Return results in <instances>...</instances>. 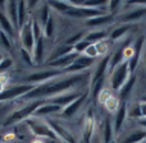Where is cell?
Instances as JSON below:
<instances>
[{
    "label": "cell",
    "instance_id": "cell-27",
    "mask_svg": "<svg viewBox=\"0 0 146 143\" xmlns=\"http://www.w3.org/2000/svg\"><path fill=\"white\" fill-rule=\"evenodd\" d=\"M113 134H114L113 123H111L110 119H105V123H104V127H103V142L111 143V141H113Z\"/></svg>",
    "mask_w": 146,
    "mask_h": 143
},
{
    "label": "cell",
    "instance_id": "cell-43",
    "mask_svg": "<svg viewBox=\"0 0 146 143\" xmlns=\"http://www.w3.org/2000/svg\"><path fill=\"white\" fill-rule=\"evenodd\" d=\"M140 101H142V102H146V96H145V97H142Z\"/></svg>",
    "mask_w": 146,
    "mask_h": 143
},
{
    "label": "cell",
    "instance_id": "cell-25",
    "mask_svg": "<svg viewBox=\"0 0 146 143\" xmlns=\"http://www.w3.org/2000/svg\"><path fill=\"white\" fill-rule=\"evenodd\" d=\"M73 51H74V49H73V46H68V45L60 46V47H59V49H56V50H54V53L51 54V55L48 58V63H50V61L56 60V59L62 58V56H66V55H68V54L73 53Z\"/></svg>",
    "mask_w": 146,
    "mask_h": 143
},
{
    "label": "cell",
    "instance_id": "cell-13",
    "mask_svg": "<svg viewBox=\"0 0 146 143\" xmlns=\"http://www.w3.org/2000/svg\"><path fill=\"white\" fill-rule=\"evenodd\" d=\"M127 115H128V107H127V103L126 102H121L119 105L118 110L115 111L114 114V120H113V129H114V133H119L123 127L124 121L127 119Z\"/></svg>",
    "mask_w": 146,
    "mask_h": 143
},
{
    "label": "cell",
    "instance_id": "cell-38",
    "mask_svg": "<svg viewBox=\"0 0 146 143\" xmlns=\"http://www.w3.org/2000/svg\"><path fill=\"white\" fill-rule=\"evenodd\" d=\"M13 65V60L10 58H4L0 64V73H7V71Z\"/></svg>",
    "mask_w": 146,
    "mask_h": 143
},
{
    "label": "cell",
    "instance_id": "cell-6",
    "mask_svg": "<svg viewBox=\"0 0 146 143\" xmlns=\"http://www.w3.org/2000/svg\"><path fill=\"white\" fill-rule=\"evenodd\" d=\"M66 75V72L64 71H58V69H45V71H41V72H36L30 74L26 80H27L28 84H42V83H48L53 79H56L59 77H63Z\"/></svg>",
    "mask_w": 146,
    "mask_h": 143
},
{
    "label": "cell",
    "instance_id": "cell-9",
    "mask_svg": "<svg viewBox=\"0 0 146 143\" xmlns=\"http://www.w3.org/2000/svg\"><path fill=\"white\" fill-rule=\"evenodd\" d=\"M46 121L54 130L55 136L58 137V141H63L64 143H77L76 137L73 136V133L64 124H62L60 121L55 120V119H48Z\"/></svg>",
    "mask_w": 146,
    "mask_h": 143
},
{
    "label": "cell",
    "instance_id": "cell-14",
    "mask_svg": "<svg viewBox=\"0 0 146 143\" xmlns=\"http://www.w3.org/2000/svg\"><path fill=\"white\" fill-rule=\"evenodd\" d=\"M87 95L88 93L85 92L80 98H77L76 101H73L71 105H68L67 107H64L63 111H62V115H63L64 118H72V116H74L76 114H77V111L80 110V107L83 105L85 100L87 98Z\"/></svg>",
    "mask_w": 146,
    "mask_h": 143
},
{
    "label": "cell",
    "instance_id": "cell-22",
    "mask_svg": "<svg viewBox=\"0 0 146 143\" xmlns=\"http://www.w3.org/2000/svg\"><path fill=\"white\" fill-rule=\"evenodd\" d=\"M133 27H135V24H123V26H121V27L113 30V32L110 33L109 38H110V41H118V40H121V38L124 37V36H126L127 33L129 32V30H131V28H133Z\"/></svg>",
    "mask_w": 146,
    "mask_h": 143
},
{
    "label": "cell",
    "instance_id": "cell-35",
    "mask_svg": "<svg viewBox=\"0 0 146 143\" xmlns=\"http://www.w3.org/2000/svg\"><path fill=\"white\" fill-rule=\"evenodd\" d=\"M128 115L131 118H139V119L142 118L141 110H140V103H135L131 109H128Z\"/></svg>",
    "mask_w": 146,
    "mask_h": 143
},
{
    "label": "cell",
    "instance_id": "cell-34",
    "mask_svg": "<svg viewBox=\"0 0 146 143\" xmlns=\"http://www.w3.org/2000/svg\"><path fill=\"white\" fill-rule=\"evenodd\" d=\"M10 36H8L4 31L0 30V43L4 46L5 49H10L12 47V42H10Z\"/></svg>",
    "mask_w": 146,
    "mask_h": 143
},
{
    "label": "cell",
    "instance_id": "cell-23",
    "mask_svg": "<svg viewBox=\"0 0 146 143\" xmlns=\"http://www.w3.org/2000/svg\"><path fill=\"white\" fill-rule=\"evenodd\" d=\"M106 36H108L106 35V31H92V32L87 33L83 40H86L87 42L95 45V43H99V42H101V41H105Z\"/></svg>",
    "mask_w": 146,
    "mask_h": 143
},
{
    "label": "cell",
    "instance_id": "cell-42",
    "mask_svg": "<svg viewBox=\"0 0 146 143\" xmlns=\"http://www.w3.org/2000/svg\"><path fill=\"white\" fill-rule=\"evenodd\" d=\"M3 60H4V56H3L1 54H0V64H1V61H3Z\"/></svg>",
    "mask_w": 146,
    "mask_h": 143
},
{
    "label": "cell",
    "instance_id": "cell-17",
    "mask_svg": "<svg viewBox=\"0 0 146 143\" xmlns=\"http://www.w3.org/2000/svg\"><path fill=\"white\" fill-rule=\"evenodd\" d=\"M146 141V130L145 129H137L126 136L119 143H145Z\"/></svg>",
    "mask_w": 146,
    "mask_h": 143
},
{
    "label": "cell",
    "instance_id": "cell-2",
    "mask_svg": "<svg viewBox=\"0 0 146 143\" xmlns=\"http://www.w3.org/2000/svg\"><path fill=\"white\" fill-rule=\"evenodd\" d=\"M45 102H46L45 100H33V101H31L30 103L25 105L23 107L13 111V113L5 119V121L3 123V127H12V125H15V124L21 123V121H26L28 118L33 116L35 111L37 110L41 105H44Z\"/></svg>",
    "mask_w": 146,
    "mask_h": 143
},
{
    "label": "cell",
    "instance_id": "cell-32",
    "mask_svg": "<svg viewBox=\"0 0 146 143\" xmlns=\"http://www.w3.org/2000/svg\"><path fill=\"white\" fill-rule=\"evenodd\" d=\"M85 36H86V33H85V32H78V33H76L74 36H71V37H69L68 40H67L66 45H68V46H74L77 42L82 41L83 38H85Z\"/></svg>",
    "mask_w": 146,
    "mask_h": 143
},
{
    "label": "cell",
    "instance_id": "cell-12",
    "mask_svg": "<svg viewBox=\"0 0 146 143\" xmlns=\"http://www.w3.org/2000/svg\"><path fill=\"white\" fill-rule=\"evenodd\" d=\"M78 56H80V54H77L76 51H73V53L68 54V55L62 56V58L56 59V60H54V61H50V63H46V64H48V67L51 68V69L66 71L67 68H69V67L74 63V60L78 58Z\"/></svg>",
    "mask_w": 146,
    "mask_h": 143
},
{
    "label": "cell",
    "instance_id": "cell-41",
    "mask_svg": "<svg viewBox=\"0 0 146 143\" xmlns=\"http://www.w3.org/2000/svg\"><path fill=\"white\" fill-rule=\"evenodd\" d=\"M139 124H140V125H141V127H144V128H145V130H146V118L140 119V120H139Z\"/></svg>",
    "mask_w": 146,
    "mask_h": 143
},
{
    "label": "cell",
    "instance_id": "cell-40",
    "mask_svg": "<svg viewBox=\"0 0 146 143\" xmlns=\"http://www.w3.org/2000/svg\"><path fill=\"white\" fill-rule=\"evenodd\" d=\"M140 110H141V115L142 118H146V102H142V101H140ZM141 118V119H142Z\"/></svg>",
    "mask_w": 146,
    "mask_h": 143
},
{
    "label": "cell",
    "instance_id": "cell-5",
    "mask_svg": "<svg viewBox=\"0 0 146 143\" xmlns=\"http://www.w3.org/2000/svg\"><path fill=\"white\" fill-rule=\"evenodd\" d=\"M35 84H28V83H23V84H17L9 87L0 93V102H8V101H13L17 98L25 97L27 93H30L32 90H35Z\"/></svg>",
    "mask_w": 146,
    "mask_h": 143
},
{
    "label": "cell",
    "instance_id": "cell-11",
    "mask_svg": "<svg viewBox=\"0 0 146 143\" xmlns=\"http://www.w3.org/2000/svg\"><path fill=\"white\" fill-rule=\"evenodd\" d=\"M19 40L22 43V49L32 53L33 47H35V35L32 31V22L28 20L19 30Z\"/></svg>",
    "mask_w": 146,
    "mask_h": 143
},
{
    "label": "cell",
    "instance_id": "cell-16",
    "mask_svg": "<svg viewBox=\"0 0 146 143\" xmlns=\"http://www.w3.org/2000/svg\"><path fill=\"white\" fill-rule=\"evenodd\" d=\"M5 14L12 22L14 30H18V1H7Z\"/></svg>",
    "mask_w": 146,
    "mask_h": 143
},
{
    "label": "cell",
    "instance_id": "cell-33",
    "mask_svg": "<svg viewBox=\"0 0 146 143\" xmlns=\"http://www.w3.org/2000/svg\"><path fill=\"white\" fill-rule=\"evenodd\" d=\"M21 56H22V59L25 60V63L27 64V65H33V55H32V53H30V51H27V50H25V49H22L21 47Z\"/></svg>",
    "mask_w": 146,
    "mask_h": 143
},
{
    "label": "cell",
    "instance_id": "cell-30",
    "mask_svg": "<svg viewBox=\"0 0 146 143\" xmlns=\"http://www.w3.org/2000/svg\"><path fill=\"white\" fill-rule=\"evenodd\" d=\"M124 4H126V3H123V1H108L106 9L109 10V14L114 15L117 12L121 10V7L122 5H124Z\"/></svg>",
    "mask_w": 146,
    "mask_h": 143
},
{
    "label": "cell",
    "instance_id": "cell-7",
    "mask_svg": "<svg viewBox=\"0 0 146 143\" xmlns=\"http://www.w3.org/2000/svg\"><path fill=\"white\" fill-rule=\"evenodd\" d=\"M128 4L136 5V8L131 9L128 13H124L119 17V20L123 22L124 24H135L136 22L146 18V1L144 3H135L131 1Z\"/></svg>",
    "mask_w": 146,
    "mask_h": 143
},
{
    "label": "cell",
    "instance_id": "cell-4",
    "mask_svg": "<svg viewBox=\"0 0 146 143\" xmlns=\"http://www.w3.org/2000/svg\"><path fill=\"white\" fill-rule=\"evenodd\" d=\"M131 77L128 61H123L119 64L113 72L110 73V87L113 91H121V88L127 83V80Z\"/></svg>",
    "mask_w": 146,
    "mask_h": 143
},
{
    "label": "cell",
    "instance_id": "cell-8",
    "mask_svg": "<svg viewBox=\"0 0 146 143\" xmlns=\"http://www.w3.org/2000/svg\"><path fill=\"white\" fill-rule=\"evenodd\" d=\"M145 43V36H140L135 40L133 45H132L131 50H129V58H128V65H129V72L131 74H135L137 67H139L140 59H141V53H142V47Z\"/></svg>",
    "mask_w": 146,
    "mask_h": 143
},
{
    "label": "cell",
    "instance_id": "cell-15",
    "mask_svg": "<svg viewBox=\"0 0 146 143\" xmlns=\"http://www.w3.org/2000/svg\"><path fill=\"white\" fill-rule=\"evenodd\" d=\"M95 132V119H94L92 113H88L85 119V125H83V142L91 143V138Z\"/></svg>",
    "mask_w": 146,
    "mask_h": 143
},
{
    "label": "cell",
    "instance_id": "cell-18",
    "mask_svg": "<svg viewBox=\"0 0 146 143\" xmlns=\"http://www.w3.org/2000/svg\"><path fill=\"white\" fill-rule=\"evenodd\" d=\"M136 74H131V77H129V79L127 80V83L123 86V87L121 88V91H119V101L121 102H126L127 98L129 97V95H131L132 92V88H133L135 83H136Z\"/></svg>",
    "mask_w": 146,
    "mask_h": 143
},
{
    "label": "cell",
    "instance_id": "cell-39",
    "mask_svg": "<svg viewBox=\"0 0 146 143\" xmlns=\"http://www.w3.org/2000/svg\"><path fill=\"white\" fill-rule=\"evenodd\" d=\"M95 45L99 51V55H103V54H105L106 51H108V42H106V41H101V42L95 43Z\"/></svg>",
    "mask_w": 146,
    "mask_h": 143
},
{
    "label": "cell",
    "instance_id": "cell-45",
    "mask_svg": "<svg viewBox=\"0 0 146 143\" xmlns=\"http://www.w3.org/2000/svg\"><path fill=\"white\" fill-rule=\"evenodd\" d=\"M78 143H85V142H83V141H81V142H78Z\"/></svg>",
    "mask_w": 146,
    "mask_h": 143
},
{
    "label": "cell",
    "instance_id": "cell-21",
    "mask_svg": "<svg viewBox=\"0 0 146 143\" xmlns=\"http://www.w3.org/2000/svg\"><path fill=\"white\" fill-rule=\"evenodd\" d=\"M114 15L111 14H103V15H99V17H95V18H91V19L86 20V24L90 26V27H98V26H101V24H106V23H110L113 20Z\"/></svg>",
    "mask_w": 146,
    "mask_h": 143
},
{
    "label": "cell",
    "instance_id": "cell-3",
    "mask_svg": "<svg viewBox=\"0 0 146 143\" xmlns=\"http://www.w3.org/2000/svg\"><path fill=\"white\" fill-rule=\"evenodd\" d=\"M26 124H27L28 129L32 132L33 136L38 137V138H48V139H53V141H58V137L55 136L51 127L42 118L31 116V118H28L26 120Z\"/></svg>",
    "mask_w": 146,
    "mask_h": 143
},
{
    "label": "cell",
    "instance_id": "cell-10",
    "mask_svg": "<svg viewBox=\"0 0 146 143\" xmlns=\"http://www.w3.org/2000/svg\"><path fill=\"white\" fill-rule=\"evenodd\" d=\"M83 93L85 92H81V91H72V92H67V93H62V95H58V96H54V97H50L45 101L48 103L56 105V106H59V107L64 109L68 105H71L73 101L80 98Z\"/></svg>",
    "mask_w": 146,
    "mask_h": 143
},
{
    "label": "cell",
    "instance_id": "cell-19",
    "mask_svg": "<svg viewBox=\"0 0 146 143\" xmlns=\"http://www.w3.org/2000/svg\"><path fill=\"white\" fill-rule=\"evenodd\" d=\"M59 111H63V109L59 107L56 105H51V103H48L45 102L44 105H41L37 110L35 111L33 116L36 118H42V116H46V115H50V114H55V113H59Z\"/></svg>",
    "mask_w": 146,
    "mask_h": 143
},
{
    "label": "cell",
    "instance_id": "cell-31",
    "mask_svg": "<svg viewBox=\"0 0 146 143\" xmlns=\"http://www.w3.org/2000/svg\"><path fill=\"white\" fill-rule=\"evenodd\" d=\"M90 45H92V43H90V42H87L86 40H82V41H80V42H77L74 46H73V49H74V51L77 54H80V55H82V54H85V51L88 49V46Z\"/></svg>",
    "mask_w": 146,
    "mask_h": 143
},
{
    "label": "cell",
    "instance_id": "cell-1",
    "mask_svg": "<svg viewBox=\"0 0 146 143\" xmlns=\"http://www.w3.org/2000/svg\"><path fill=\"white\" fill-rule=\"evenodd\" d=\"M88 79H91V73L88 71L82 73H74V74H66L48 83L36 86L35 90H32L25 97H22V100H48L54 96L71 92V90H73L76 86L82 84L83 82Z\"/></svg>",
    "mask_w": 146,
    "mask_h": 143
},
{
    "label": "cell",
    "instance_id": "cell-46",
    "mask_svg": "<svg viewBox=\"0 0 146 143\" xmlns=\"http://www.w3.org/2000/svg\"><path fill=\"white\" fill-rule=\"evenodd\" d=\"M145 143H146V142H145Z\"/></svg>",
    "mask_w": 146,
    "mask_h": 143
},
{
    "label": "cell",
    "instance_id": "cell-44",
    "mask_svg": "<svg viewBox=\"0 0 146 143\" xmlns=\"http://www.w3.org/2000/svg\"><path fill=\"white\" fill-rule=\"evenodd\" d=\"M144 58H145V68H146V51H145V54H144Z\"/></svg>",
    "mask_w": 146,
    "mask_h": 143
},
{
    "label": "cell",
    "instance_id": "cell-36",
    "mask_svg": "<svg viewBox=\"0 0 146 143\" xmlns=\"http://www.w3.org/2000/svg\"><path fill=\"white\" fill-rule=\"evenodd\" d=\"M82 55H86V56H88V58H91V59H96L98 56H100L99 55L98 49H96V45H90L87 50L85 51V54H82Z\"/></svg>",
    "mask_w": 146,
    "mask_h": 143
},
{
    "label": "cell",
    "instance_id": "cell-24",
    "mask_svg": "<svg viewBox=\"0 0 146 143\" xmlns=\"http://www.w3.org/2000/svg\"><path fill=\"white\" fill-rule=\"evenodd\" d=\"M27 4L26 1H18V31L23 27V26L27 23Z\"/></svg>",
    "mask_w": 146,
    "mask_h": 143
},
{
    "label": "cell",
    "instance_id": "cell-29",
    "mask_svg": "<svg viewBox=\"0 0 146 143\" xmlns=\"http://www.w3.org/2000/svg\"><path fill=\"white\" fill-rule=\"evenodd\" d=\"M54 27H55V23H54L53 17L49 18V20L46 22V24L42 28V32H44V37L46 38H50L51 36L54 35Z\"/></svg>",
    "mask_w": 146,
    "mask_h": 143
},
{
    "label": "cell",
    "instance_id": "cell-28",
    "mask_svg": "<svg viewBox=\"0 0 146 143\" xmlns=\"http://www.w3.org/2000/svg\"><path fill=\"white\" fill-rule=\"evenodd\" d=\"M104 105H105V107H106V110H108V111H110V113H115V111L118 110L121 102H119V98L117 100L115 97L110 96V97H109L108 100L104 102Z\"/></svg>",
    "mask_w": 146,
    "mask_h": 143
},
{
    "label": "cell",
    "instance_id": "cell-26",
    "mask_svg": "<svg viewBox=\"0 0 146 143\" xmlns=\"http://www.w3.org/2000/svg\"><path fill=\"white\" fill-rule=\"evenodd\" d=\"M49 4L48 3H42V7L38 8V17H37V22L40 23V26L44 28V26L46 24V22L49 20V18L51 17L50 15V9H49Z\"/></svg>",
    "mask_w": 146,
    "mask_h": 143
},
{
    "label": "cell",
    "instance_id": "cell-37",
    "mask_svg": "<svg viewBox=\"0 0 146 143\" xmlns=\"http://www.w3.org/2000/svg\"><path fill=\"white\" fill-rule=\"evenodd\" d=\"M8 83H9V75L7 73H0V93L7 90Z\"/></svg>",
    "mask_w": 146,
    "mask_h": 143
},
{
    "label": "cell",
    "instance_id": "cell-20",
    "mask_svg": "<svg viewBox=\"0 0 146 143\" xmlns=\"http://www.w3.org/2000/svg\"><path fill=\"white\" fill-rule=\"evenodd\" d=\"M0 30L4 31L5 33H7L8 36H10V37H13L14 36V27H13L12 22L9 20V18H8V15L5 14V12H1L0 10Z\"/></svg>",
    "mask_w": 146,
    "mask_h": 143
}]
</instances>
